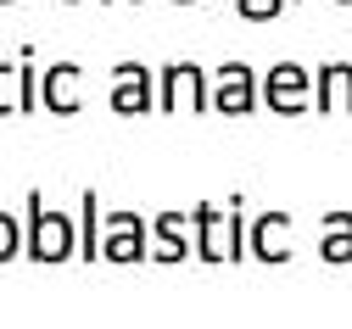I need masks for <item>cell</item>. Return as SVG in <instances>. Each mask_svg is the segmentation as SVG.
Masks as SVG:
<instances>
[{
    "mask_svg": "<svg viewBox=\"0 0 352 329\" xmlns=\"http://www.w3.org/2000/svg\"><path fill=\"white\" fill-rule=\"evenodd\" d=\"M196 223V257L201 262H241L246 257V223H241V196L230 201V212H218L212 201H201L190 212Z\"/></svg>",
    "mask_w": 352,
    "mask_h": 329,
    "instance_id": "obj_1",
    "label": "cell"
},
{
    "mask_svg": "<svg viewBox=\"0 0 352 329\" xmlns=\"http://www.w3.org/2000/svg\"><path fill=\"white\" fill-rule=\"evenodd\" d=\"M23 251L34 262H67L78 251V223L67 212H51L39 201V190L28 196V240H23Z\"/></svg>",
    "mask_w": 352,
    "mask_h": 329,
    "instance_id": "obj_2",
    "label": "cell"
},
{
    "mask_svg": "<svg viewBox=\"0 0 352 329\" xmlns=\"http://www.w3.org/2000/svg\"><path fill=\"white\" fill-rule=\"evenodd\" d=\"M146 218H135V212H112L107 223H101V257L107 262H146L151 257V246H146Z\"/></svg>",
    "mask_w": 352,
    "mask_h": 329,
    "instance_id": "obj_3",
    "label": "cell"
},
{
    "mask_svg": "<svg viewBox=\"0 0 352 329\" xmlns=\"http://www.w3.org/2000/svg\"><path fill=\"white\" fill-rule=\"evenodd\" d=\"M157 84H162V95H157V106H162V112H173V101H179V95H185L196 112H207V106H212V78H207L196 62H173V67H162V78H157Z\"/></svg>",
    "mask_w": 352,
    "mask_h": 329,
    "instance_id": "obj_4",
    "label": "cell"
},
{
    "mask_svg": "<svg viewBox=\"0 0 352 329\" xmlns=\"http://www.w3.org/2000/svg\"><path fill=\"white\" fill-rule=\"evenodd\" d=\"M212 106L230 112V117L252 112V106H257V73H252L246 62H224V67H218V95H212Z\"/></svg>",
    "mask_w": 352,
    "mask_h": 329,
    "instance_id": "obj_5",
    "label": "cell"
},
{
    "mask_svg": "<svg viewBox=\"0 0 352 329\" xmlns=\"http://www.w3.org/2000/svg\"><path fill=\"white\" fill-rule=\"evenodd\" d=\"M263 101H269L274 112H302L307 106V67H296V62L269 67V78H263Z\"/></svg>",
    "mask_w": 352,
    "mask_h": 329,
    "instance_id": "obj_6",
    "label": "cell"
},
{
    "mask_svg": "<svg viewBox=\"0 0 352 329\" xmlns=\"http://www.w3.org/2000/svg\"><path fill=\"white\" fill-rule=\"evenodd\" d=\"M112 112H151L157 106V95H151V73L140 67V62H118L112 67Z\"/></svg>",
    "mask_w": 352,
    "mask_h": 329,
    "instance_id": "obj_7",
    "label": "cell"
},
{
    "mask_svg": "<svg viewBox=\"0 0 352 329\" xmlns=\"http://www.w3.org/2000/svg\"><path fill=\"white\" fill-rule=\"evenodd\" d=\"M291 218L285 212H263L257 223H252V234H246V251L252 257H263V262H285L291 257Z\"/></svg>",
    "mask_w": 352,
    "mask_h": 329,
    "instance_id": "obj_8",
    "label": "cell"
},
{
    "mask_svg": "<svg viewBox=\"0 0 352 329\" xmlns=\"http://www.w3.org/2000/svg\"><path fill=\"white\" fill-rule=\"evenodd\" d=\"M78 84H84V67H73V62H56L51 73H45V84H39V101H45L51 112H62V117H73L84 101H78Z\"/></svg>",
    "mask_w": 352,
    "mask_h": 329,
    "instance_id": "obj_9",
    "label": "cell"
},
{
    "mask_svg": "<svg viewBox=\"0 0 352 329\" xmlns=\"http://www.w3.org/2000/svg\"><path fill=\"white\" fill-rule=\"evenodd\" d=\"M319 257H324V262H352V212H330V218H324Z\"/></svg>",
    "mask_w": 352,
    "mask_h": 329,
    "instance_id": "obj_10",
    "label": "cell"
},
{
    "mask_svg": "<svg viewBox=\"0 0 352 329\" xmlns=\"http://www.w3.org/2000/svg\"><path fill=\"white\" fill-rule=\"evenodd\" d=\"M179 223H185L179 212H162V218L151 223V229H157V251H151L157 262H179V257L190 251V246H185V229H179Z\"/></svg>",
    "mask_w": 352,
    "mask_h": 329,
    "instance_id": "obj_11",
    "label": "cell"
},
{
    "mask_svg": "<svg viewBox=\"0 0 352 329\" xmlns=\"http://www.w3.org/2000/svg\"><path fill=\"white\" fill-rule=\"evenodd\" d=\"M78 251H84V262H90V257H101V223H96V190H84V240H78Z\"/></svg>",
    "mask_w": 352,
    "mask_h": 329,
    "instance_id": "obj_12",
    "label": "cell"
},
{
    "mask_svg": "<svg viewBox=\"0 0 352 329\" xmlns=\"http://www.w3.org/2000/svg\"><path fill=\"white\" fill-rule=\"evenodd\" d=\"M17 251H23V223L12 212H0V262H12Z\"/></svg>",
    "mask_w": 352,
    "mask_h": 329,
    "instance_id": "obj_13",
    "label": "cell"
},
{
    "mask_svg": "<svg viewBox=\"0 0 352 329\" xmlns=\"http://www.w3.org/2000/svg\"><path fill=\"white\" fill-rule=\"evenodd\" d=\"M280 12H285V0H241V17H252V23H269Z\"/></svg>",
    "mask_w": 352,
    "mask_h": 329,
    "instance_id": "obj_14",
    "label": "cell"
},
{
    "mask_svg": "<svg viewBox=\"0 0 352 329\" xmlns=\"http://www.w3.org/2000/svg\"><path fill=\"white\" fill-rule=\"evenodd\" d=\"M6 73H12V67H6V56H0V112H17V95L6 89Z\"/></svg>",
    "mask_w": 352,
    "mask_h": 329,
    "instance_id": "obj_15",
    "label": "cell"
},
{
    "mask_svg": "<svg viewBox=\"0 0 352 329\" xmlns=\"http://www.w3.org/2000/svg\"><path fill=\"white\" fill-rule=\"evenodd\" d=\"M0 6H12V0H0Z\"/></svg>",
    "mask_w": 352,
    "mask_h": 329,
    "instance_id": "obj_16",
    "label": "cell"
},
{
    "mask_svg": "<svg viewBox=\"0 0 352 329\" xmlns=\"http://www.w3.org/2000/svg\"><path fill=\"white\" fill-rule=\"evenodd\" d=\"M341 6H352V0H341Z\"/></svg>",
    "mask_w": 352,
    "mask_h": 329,
    "instance_id": "obj_17",
    "label": "cell"
},
{
    "mask_svg": "<svg viewBox=\"0 0 352 329\" xmlns=\"http://www.w3.org/2000/svg\"><path fill=\"white\" fill-rule=\"evenodd\" d=\"M179 6H190V0H179Z\"/></svg>",
    "mask_w": 352,
    "mask_h": 329,
    "instance_id": "obj_18",
    "label": "cell"
}]
</instances>
